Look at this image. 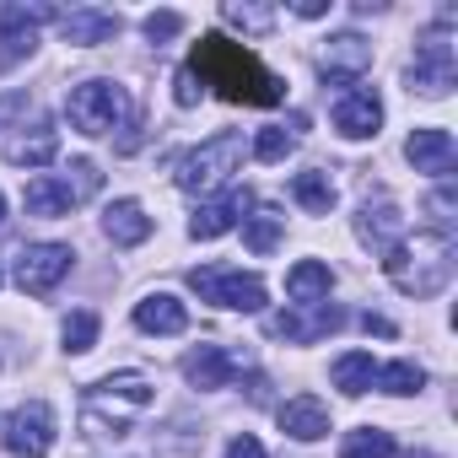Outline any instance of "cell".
Returning <instances> with one entry per match:
<instances>
[{
	"label": "cell",
	"instance_id": "cell-18",
	"mask_svg": "<svg viewBox=\"0 0 458 458\" xmlns=\"http://www.w3.org/2000/svg\"><path fill=\"white\" fill-rule=\"evenodd\" d=\"M103 233H108V243H119V249H140V243L151 238V216H146L140 199H114V205L103 210Z\"/></svg>",
	"mask_w": 458,
	"mask_h": 458
},
{
	"label": "cell",
	"instance_id": "cell-4",
	"mask_svg": "<svg viewBox=\"0 0 458 458\" xmlns=\"http://www.w3.org/2000/svg\"><path fill=\"white\" fill-rule=\"evenodd\" d=\"M189 286L199 292V302L233 308V313H259L265 297H270L259 276H243V270H233V265H199V270H189Z\"/></svg>",
	"mask_w": 458,
	"mask_h": 458
},
{
	"label": "cell",
	"instance_id": "cell-34",
	"mask_svg": "<svg viewBox=\"0 0 458 458\" xmlns=\"http://www.w3.org/2000/svg\"><path fill=\"white\" fill-rule=\"evenodd\" d=\"M226 458H265V447H259V437H233V442H226Z\"/></svg>",
	"mask_w": 458,
	"mask_h": 458
},
{
	"label": "cell",
	"instance_id": "cell-9",
	"mask_svg": "<svg viewBox=\"0 0 458 458\" xmlns=\"http://www.w3.org/2000/svg\"><path fill=\"white\" fill-rule=\"evenodd\" d=\"M6 447H12V458H49V447H55V410L44 399H28L22 410H12Z\"/></svg>",
	"mask_w": 458,
	"mask_h": 458
},
{
	"label": "cell",
	"instance_id": "cell-1",
	"mask_svg": "<svg viewBox=\"0 0 458 458\" xmlns=\"http://www.w3.org/2000/svg\"><path fill=\"white\" fill-rule=\"evenodd\" d=\"M183 71H189L194 81L216 87V98H226V103L276 108V103L286 98L281 76H276V71H265L254 49H243V44H233V38H221V33H205V38L194 44V55H189V65H183Z\"/></svg>",
	"mask_w": 458,
	"mask_h": 458
},
{
	"label": "cell",
	"instance_id": "cell-29",
	"mask_svg": "<svg viewBox=\"0 0 458 458\" xmlns=\"http://www.w3.org/2000/svg\"><path fill=\"white\" fill-rule=\"evenodd\" d=\"M372 383H377L383 394H420L426 372H420L415 361H388V367H377V372H372Z\"/></svg>",
	"mask_w": 458,
	"mask_h": 458
},
{
	"label": "cell",
	"instance_id": "cell-22",
	"mask_svg": "<svg viewBox=\"0 0 458 458\" xmlns=\"http://www.w3.org/2000/svg\"><path fill=\"white\" fill-rule=\"evenodd\" d=\"M22 205H28V216H44V221H55V216H71L76 194H71V183H65V178H49V173H38V178L28 183V194H22Z\"/></svg>",
	"mask_w": 458,
	"mask_h": 458
},
{
	"label": "cell",
	"instance_id": "cell-31",
	"mask_svg": "<svg viewBox=\"0 0 458 458\" xmlns=\"http://www.w3.org/2000/svg\"><path fill=\"white\" fill-rule=\"evenodd\" d=\"M92 345H98V313H92V308H76V313L65 318V351L81 356V351H92Z\"/></svg>",
	"mask_w": 458,
	"mask_h": 458
},
{
	"label": "cell",
	"instance_id": "cell-33",
	"mask_svg": "<svg viewBox=\"0 0 458 458\" xmlns=\"http://www.w3.org/2000/svg\"><path fill=\"white\" fill-rule=\"evenodd\" d=\"M140 28H146V38H151V44H167V38H178V33H183V17H178V12H151Z\"/></svg>",
	"mask_w": 458,
	"mask_h": 458
},
{
	"label": "cell",
	"instance_id": "cell-25",
	"mask_svg": "<svg viewBox=\"0 0 458 458\" xmlns=\"http://www.w3.org/2000/svg\"><path fill=\"white\" fill-rule=\"evenodd\" d=\"M292 194H297V205L313 210V216H329V210H335V183H329V173H318V167L297 173V178H292Z\"/></svg>",
	"mask_w": 458,
	"mask_h": 458
},
{
	"label": "cell",
	"instance_id": "cell-20",
	"mask_svg": "<svg viewBox=\"0 0 458 458\" xmlns=\"http://www.w3.org/2000/svg\"><path fill=\"white\" fill-rule=\"evenodd\" d=\"M329 286H335V270H329L324 259H297V265L286 270V297H292L297 308L329 302Z\"/></svg>",
	"mask_w": 458,
	"mask_h": 458
},
{
	"label": "cell",
	"instance_id": "cell-24",
	"mask_svg": "<svg viewBox=\"0 0 458 458\" xmlns=\"http://www.w3.org/2000/svg\"><path fill=\"white\" fill-rule=\"evenodd\" d=\"M55 157H60V135L49 124H33L28 135H17L6 146V162H17V167H49Z\"/></svg>",
	"mask_w": 458,
	"mask_h": 458
},
{
	"label": "cell",
	"instance_id": "cell-35",
	"mask_svg": "<svg viewBox=\"0 0 458 458\" xmlns=\"http://www.w3.org/2000/svg\"><path fill=\"white\" fill-rule=\"evenodd\" d=\"M173 87H178V92H173V98H178V108H194V103H199V87H194V76H189V71H178V81H173Z\"/></svg>",
	"mask_w": 458,
	"mask_h": 458
},
{
	"label": "cell",
	"instance_id": "cell-12",
	"mask_svg": "<svg viewBox=\"0 0 458 458\" xmlns=\"http://www.w3.org/2000/svg\"><path fill=\"white\" fill-rule=\"evenodd\" d=\"M377 124H383L377 92L372 87H345L340 103H335V130L351 135V140H367V135H377Z\"/></svg>",
	"mask_w": 458,
	"mask_h": 458
},
{
	"label": "cell",
	"instance_id": "cell-16",
	"mask_svg": "<svg viewBox=\"0 0 458 458\" xmlns=\"http://www.w3.org/2000/svg\"><path fill=\"white\" fill-rule=\"evenodd\" d=\"M119 28H124L119 12H103V6H76V12L60 17V38H65V44H81V49H92V44H114Z\"/></svg>",
	"mask_w": 458,
	"mask_h": 458
},
{
	"label": "cell",
	"instance_id": "cell-13",
	"mask_svg": "<svg viewBox=\"0 0 458 458\" xmlns=\"http://www.w3.org/2000/svg\"><path fill=\"white\" fill-rule=\"evenodd\" d=\"M249 205H254V194H249V189H226L221 199H205V205L194 210V221H189V238L210 243V238H221V233H233L238 216H243Z\"/></svg>",
	"mask_w": 458,
	"mask_h": 458
},
{
	"label": "cell",
	"instance_id": "cell-28",
	"mask_svg": "<svg viewBox=\"0 0 458 458\" xmlns=\"http://www.w3.org/2000/svg\"><path fill=\"white\" fill-rule=\"evenodd\" d=\"M281 226H286V216H276V210L243 216V243H249L254 254H270V249L281 243Z\"/></svg>",
	"mask_w": 458,
	"mask_h": 458
},
{
	"label": "cell",
	"instance_id": "cell-38",
	"mask_svg": "<svg viewBox=\"0 0 458 458\" xmlns=\"http://www.w3.org/2000/svg\"><path fill=\"white\" fill-rule=\"evenodd\" d=\"M0 221H6V194H0Z\"/></svg>",
	"mask_w": 458,
	"mask_h": 458
},
{
	"label": "cell",
	"instance_id": "cell-10",
	"mask_svg": "<svg viewBox=\"0 0 458 458\" xmlns=\"http://www.w3.org/2000/svg\"><path fill=\"white\" fill-rule=\"evenodd\" d=\"M151 404V383L146 377H103L92 394H87V415H98V410H108L114 415V437H124V420L130 415H140Z\"/></svg>",
	"mask_w": 458,
	"mask_h": 458
},
{
	"label": "cell",
	"instance_id": "cell-32",
	"mask_svg": "<svg viewBox=\"0 0 458 458\" xmlns=\"http://www.w3.org/2000/svg\"><path fill=\"white\" fill-rule=\"evenodd\" d=\"M221 17H226V22H238V28H249V33H265V28L276 22V12H265V6H238V0H226Z\"/></svg>",
	"mask_w": 458,
	"mask_h": 458
},
{
	"label": "cell",
	"instance_id": "cell-30",
	"mask_svg": "<svg viewBox=\"0 0 458 458\" xmlns=\"http://www.w3.org/2000/svg\"><path fill=\"white\" fill-rule=\"evenodd\" d=\"M292 146H297V140H292L286 124H265V130L254 135V157H259V162H286Z\"/></svg>",
	"mask_w": 458,
	"mask_h": 458
},
{
	"label": "cell",
	"instance_id": "cell-27",
	"mask_svg": "<svg viewBox=\"0 0 458 458\" xmlns=\"http://www.w3.org/2000/svg\"><path fill=\"white\" fill-rule=\"evenodd\" d=\"M340 458H394V431H383V426H356V431H345Z\"/></svg>",
	"mask_w": 458,
	"mask_h": 458
},
{
	"label": "cell",
	"instance_id": "cell-15",
	"mask_svg": "<svg viewBox=\"0 0 458 458\" xmlns=\"http://www.w3.org/2000/svg\"><path fill=\"white\" fill-rule=\"evenodd\" d=\"M183 377H189V388H199V394L226 388V383L238 377V356L226 351V345H199V351L183 356Z\"/></svg>",
	"mask_w": 458,
	"mask_h": 458
},
{
	"label": "cell",
	"instance_id": "cell-36",
	"mask_svg": "<svg viewBox=\"0 0 458 458\" xmlns=\"http://www.w3.org/2000/svg\"><path fill=\"white\" fill-rule=\"evenodd\" d=\"M361 329H367V335H394V324H388L383 313H361Z\"/></svg>",
	"mask_w": 458,
	"mask_h": 458
},
{
	"label": "cell",
	"instance_id": "cell-5",
	"mask_svg": "<svg viewBox=\"0 0 458 458\" xmlns=\"http://www.w3.org/2000/svg\"><path fill=\"white\" fill-rule=\"evenodd\" d=\"M65 114H71V124H76L81 135H108V130L124 124V114H130V92L114 87V81H81V87H71Z\"/></svg>",
	"mask_w": 458,
	"mask_h": 458
},
{
	"label": "cell",
	"instance_id": "cell-2",
	"mask_svg": "<svg viewBox=\"0 0 458 458\" xmlns=\"http://www.w3.org/2000/svg\"><path fill=\"white\" fill-rule=\"evenodd\" d=\"M383 276L404 297H437L453 281V238L447 233H415L383 249Z\"/></svg>",
	"mask_w": 458,
	"mask_h": 458
},
{
	"label": "cell",
	"instance_id": "cell-21",
	"mask_svg": "<svg viewBox=\"0 0 458 458\" xmlns=\"http://www.w3.org/2000/svg\"><path fill=\"white\" fill-rule=\"evenodd\" d=\"M135 329H146V335H183L189 329V313H183L178 297L151 292L146 302H135Z\"/></svg>",
	"mask_w": 458,
	"mask_h": 458
},
{
	"label": "cell",
	"instance_id": "cell-8",
	"mask_svg": "<svg viewBox=\"0 0 458 458\" xmlns=\"http://www.w3.org/2000/svg\"><path fill=\"white\" fill-rule=\"evenodd\" d=\"M44 22H55L49 6H17V0H0V76H6L22 55H33Z\"/></svg>",
	"mask_w": 458,
	"mask_h": 458
},
{
	"label": "cell",
	"instance_id": "cell-23",
	"mask_svg": "<svg viewBox=\"0 0 458 458\" xmlns=\"http://www.w3.org/2000/svg\"><path fill=\"white\" fill-rule=\"evenodd\" d=\"M356 238L361 243H372V249H394L399 238H404V216H399V205H367L361 210V221H356Z\"/></svg>",
	"mask_w": 458,
	"mask_h": 458
},
{
	"label": "cell",
	"instance_id": "cell-19",
	"mask_svg": "<svg viewBox=\"0 0 458 458\" xmlns=\"http://www.w3.org/2000/svg\"><path fill=\"white\" fill-rule=\"evenodd\" d=\"M281 431L297 437V442H318V437H329V410H324V399H313V394L286 399V404H281Z\"/></svg>",
	"mask_w": 458,
	"mask_h": 458
},
{
	"label": "cell",
	"instance_id": "cell-11",
	"mask_svg": "<svg viewBox=\"0 0 458 458\" xmlns=\"http://www.w3.org/2000/svg\"><path fill=\"white\" fill-rule=\"evenodd\" d=\"M335 329H340V308L335 302H308V308H286V313L270 318V335L297 340V345H313V340H324Z\"/></svg>",
	"mask_w": 458,
	"mask_h": 458
},
{
	"label": "cell",
	"instance_id": "cell-14",
	"mask_svg": "<svg viewBox=\"0 0 458 458\" xmlns=\"http://www.w3.org/2000/svg\"><path fill=\"white\" fill-rule=\"evenodd\" d=\"M372 65V44L361 38V33H340V38H329V49H324V81L329 87H356V76Z\"/></svg>",
	"mask_w": 458,
	"mask_h": 458
},
{
	"label": "cell",
	"instance_id": "cell-26",
	"mask_svg": "<svg viewBox=\"0 0 458 458\" xmlns=\"http://www.w3.org/2000/svg\"><path fill=\"white\" fill-rule=\"evenodd\" d=\"M372 372H377V367H372V351H345V356L335 361V388L356 399V394L372 388Z\"/></svg>",
	"mask_w": 458,
	"mask_h": 458
},
{
	"label": "cell",
	"instance_id": "cell-6",
	"mask_svg": "<svg viewBox=\"0 0 458 458\" xmlns=\"http://www.w3.org/2000/svg\"><path fill=\"white\" fill-rule=\"evenodd\" d=\"M458 76V55H453V33H447V17L442 28L420 33L415 44V65H410V92H426V98H442Z\"/></svg>",
	"mask_w": 458,
	"mask_h": 458
},
{
	"label": "cell",
	"instance_id": "cell-7",
	"mask_svg": "<svg viewBox=\"0 0 458 458\" xmlns=\"http://www.w3.org/2000/svg\"><path fill=\"white\" fill-rule=\"evenodd\" d=\"M71 265H76V254L65 243H22L17 249V286L28 297H44L71 276Z\"/></svg>",
	"mask_w": 458,
	"mask_h": 458
},
{
	"label": "cell",
	"instance_id": "cell-17",
	"mask_svg": "<svg viewBox=\"0 0 458 458\" xmlns=\"http://www.w3.org/2000/svg\"><path fill=\"white\" fill-rule=\"evenodd\" d=\"M404 157L415 162V173H431V178H447L453 173V162H458V146H453V135L447 130H415L410 140H404Z\"/></svg>",
	"mask_w": 458,
	"mask_h": 458
},
{
	"label": "cell",
	"instance_id": "cell-3",
	"mask_svg": "<svg viewBox=\"0 0 458 458\" xmlns=\"http://www.w3.org/2000/svg\"><path fill=\"white\" fill-rule=\"evenodd\" d=\"M238 167H243V135L238 130H221V135H210L205 146H194L178 162V189L183 194H205V189L226 183Z\"/></svg>",
	"mask_w": 458,
	"mask_h": 458
},
{
	"label": "cell",
	"instance_id": "cell-37",
	"mask_svg": "<svg viewBox=\"0 0 458 458\" xmlns=\"http://www.w3.org/2000/svg\"><path fill=\"white\" fill-rule=\"evenodd\" d=\"M6 114H17V98H0V119H6Z\"/></svg>",
	"mask_w": 458,
	"mask_h": 458
}]
</instances>
